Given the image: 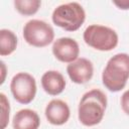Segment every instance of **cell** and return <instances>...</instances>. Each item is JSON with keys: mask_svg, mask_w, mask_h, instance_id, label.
<instances>
[{"mask_svg": "<svg viewBox=\"0 0 129 129\" xmlns=\"http://www.w3.org/2000/svg\"><path fill=\"white\" fill-rule=\"evenodd\" d=\"M107 108V96L99 89L85 93L79 103L78 118L84 126H95L104 117Z\"/></svg>", "mask_w": 129, "mask_h": 129, "instance_id": "cell-1", "label": "cell"}, {"mask_svg": "<svg viewBox=\"0 0 129 129\" xmlns=\"http://www.w3.org/2000/svg\"><path fill=\"white\" fill-rule=\"evenodd\" d=\"M129 79V54L125 52L113 55L102 73V83L110 92H119L125 88Z\"/></svg>", "mask_w": 129, "mask_h": 129, "instance_id": "cell-2", "label": "cell"}, {"mask_svg": "<svg viewBox=\"0 0 129 129\" xmlns=\"http://www.w3.org/2000/svg\"><path fill=\"white\" fill-rule=\"evenodd\" d=\"M52 22L67 30H78L86 20V12L81 4L78 2H69L57 6L51 15Z\"/></svg>", "mask_w": 129, "mask_h": 129, "instance_id": "cell-3", "label": "cell"}, {"mask_svg": "<svg viewBox=\"0 0 129 129\" xmlns=\"http://www.w3.org/2000/svg\"><path fill=\"white\" fill-rule=\"evenodd\" d=\"M87 45L100 51H110L118 45L119 37L117 32L108 26L100 24L89 25L83 34Z\"/></svg>", "mask_w": 129, "mask_h": 129, "instance_id": "cell-4", "label": "cell"}, {"mask_svg": "<svg viewBox=\"0 0 129 129\" xmlns=\"http://www.w3.org/2000/svg\"><path fill=\"white\" fill-rule=\"evenodd\" d=\"M23 38L31 46L44 47L54 38L53 28L43 20L31 19L23 26Z\"/></svg>", "mask_w": 129, "mask_h": 129, "instance_id": "cell-5", "label": "cell"}, {"mask_svg": "<svg viewBox=\"0 0 129 129\" xmlns=\"http://www.w3.org/2000/svg\"><path fill=\"white\" fill-rule=\"evenodd\" d=\"M36 81L28 73L20 72L13 76L10 82V91L13 98L20 104L31 103L36 95Z\"/></svg>", "mask_w": 129, "mask_h": 129, "instance_id": "cell-6", "label": "cell"}, {"mask_svg": "<svg viewBox=\"0 0 129 129\" xmlns=\"http://www.w3.org/2000/svg\"><path fill=\"white\" fill-rule=\"evenodd\" d=\"M51 50L57 60L68 63L78 59L80 54L79 43L71 37H60L54 40Z\"/></svg>", "mask_w": 129, "mask_h": 129, "instance_id": "cell-7", "label": "cell"}, {"mask_svg": "<svg viewBox=\"0 0 129 129\" xmlns=\"http://www.w3.org/2000/svg\"><path fill=\"white\" fill-rule=\"evenodd\" d=\"M67 73L75 84H86L94 75V66L92 61L85 57H79L67 67Z\"/></svg>", "mask_w": 129, "mask_h": 129, "instance_id": "cell-8", "label": "cell"}, {"mask_svg": "<svg viewBox=\"0 0 129 129\" xmlns=\"http://www.w3.org/2000/svg\"><path fill=\"white\" fill-rule=\"evenodd\" d=\"M45 118L51 125L60 126L66 124L71 116L69 105L59 99H53L48 102L45 107Z\"/></svg>", "mask_w": 129, "mask_h": 129, "instance_id": "cell-9", "label": "cell"}, {"mask_svg": "<svg viewBox=\"0 0 129 129\" xmlns=\"http://www.w3.org/2000/svg\"><path fill=\"white\" fill-rule=\"evenodd\" d=\"M40 83L44 92L50 96L61 94L67 85L63 76L59 72L53 70L45 72L41 77Z\"/></svg>", "mask_w": 129, "mask_h": 129, "instance_id": "cell-10", "label": "cell"}, {"mask_svg": "<svg viewBox=\"0 0 129 129\" xmlns=\"http://www.w3.org/2000/svg\"><path fill=\"white\" fill-rule=\"evenodd\" d=\"M40 118L31 109H21L15 113L12 119L13 129H38Z\"/></svg>", "mask_w": 129, "mask_h": 129, "instance_id": "cell-11", "label": "cell"}, {"mask_svg": "<svg viewBox=\"0 0 129 129\" xmlns=\"http://www.w3.org/2000/svg\"><path fill=\"white\" fill-rule=\"evenodd\" d=\"M18 39L16 34L9 29L2 28L0 30V54L1 56L10 55L17 47Z\"/></svg>", "mask_w": 129, "mask_h": 129, "instance_id": "cell-12", "label": "cell"}, {"mask_svg": "<svg viewBox=\"0 0 129 129\" xmlns=\"http://www.w3.org/2000/svg\"><path fill=\"white\" fill-rule=\"evenodd\" d=\"M41 1L39 0H15V9L24 16H30L35 14L40 8Z\"/></svg>", "mask_w": 129, "mask_h": 129, "instance_id": "cell-13", "label": "cell"}, {"mask_svg": "<svg viewBox=\"0 0 129 129\" xmlns=\"http://www.w3.org/2000/svg\"><path fill=\"white\" fill-rule=\"evenodd\" d=\"M0 103H1V129H5L9 122L10 105L5 94L0 93Z\"/></svg>", "mask_w": 129, "mask_h": 129, "instance_id": "cell-14", "label": "cell"}, {"mask_svg": "<svg viewBox=\"0 0 129 129\" xmlns=\"http://www.w3.org/2000/svg\"><path fill=\"white\" fill-rule=\"evenodd\" d=\"M121 108L123 112L129 116V90L125 91L121 96Z\"/></svg>", "mask_w": 129, "mask_h": 129, "instance_id": "cell-15", "label": "cell"}, {"mask_svg": "<svg viewBox=\"0 0 129 129\" xmlns=\"http://www.w3.org/2000/svg\"><path fill=\"white\" fill-rule=\"evenodd\" d=\"M113 4L116 5L119 9H122V10H128V9H129V0L113 1Z\"/></svg>", "mask_w": 129, "mask_h": 129, "instance_id": "cell-16", "label": "cell"}, {"mask_svg": "<svg viewBox=\"0 0 129 129\" xmlns=\"http://www.w3.org/2000/svg\"><path fill=\"white\" fill-rule=\"evenodd\" d=\"M1 67H2L3 78L1 79V82H0V84H3V83H4V79H5V63H4V61H1Z\"/></svg>", "mask_w": 129, "mask_h": 129, "instance_id": "cell-17", "label": "cell"}]
</instances>
